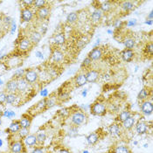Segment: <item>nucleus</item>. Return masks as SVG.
<instances>
[{"label":"nucleus","mask_w":153,"mask_h":153,"mask_svg":"<svg viewBox=\"0 0 153 153\" xmlns=\"http://www.w3.org/2000/svg\"><path fill=\"white\" fill-rule=\"evenodd\" d=\"M54 43L57 44V45H62L65 43V40H66V38L65 35L63 33H58L54 36Z\"/></svg>","instance_id":"nucleus-25"},{"label":"nucleus","mask_w":153,"mask_h":153,"mask_svg":"<svg viewBox=\"0 0 153 153\" xmlns=\"http://www.w3.org/2000/svg\"><path fill=\"white\" fill-rule=\"evenodd\" d=\"M18 95L16 93H8L6 94V99H5V102H7L8 104H12L16 102Z\"/></svg>","instance_id":"nucleus-24"},{"label":"nucleus","mask_w":153,"mask_h":153,"mask_svg":"<svg viewBox=\"0 0 153 153\" xmlns=\"http://www.w3.org/2000/svg\"><path fill=\"white\" fill-rule=\"evenodd\" d=\"M5 88L8 93H16L18 91V80L12 78V80L6 83Z\"/></svg>","instance_id":"nucleus-6"},{"label":"nucleus","mask_w":153,"mask_h":153,"mask_svg":"<svg viewBox=\"0 0 153 153\" xmlns=\"http://www.w3.org/2000/svg\"><path fill=\"white\" fill-rule=\"evenodd\" d=\"M68 96H69V94H66V93H65V94H62L61 95H59V99H61V100H64L65 98H66V99H68Z\"/></svg>","instance_id":"nucleus-45"},{"label":"nucleus","mask_w":153,"mask_h":153,"mask_svg":"<svg viewBox=\"0 0 153 153\" xmlns=\"http://www.w3.org/2000/svg\"><path fill=\"white\" fill-rule=\"evenodd\" d=\"M21 129L20 127V123H19V121H15V122H12L8 129V131H11L12 133H16V132H19V130Z\"/></svg>","instance_id":"nucleus-22"},{"label":"nucleus","mask_w":153,"mask_h":153,"mask_svg":"<svg viewBox=\"0 0 153 153\" xmlns=\"http://www.w3.org/2000/svg\"><path fill=\"white\" fill-rule=\"evenodd\" d=\"M24 79L29 84H33L38 81L39 74L35 70H33V69L26 70L25 74V76H24Z\"/></svg>","instance_id":"nucleus-3"},{"label":"nucleus","mask_w":153,"mask_h":153,"mask_svg":"<svg viewBox=\"0 0 153 153\" xmlns=\"http://www.w3.org/2000/svg\"><path fill=\"white\" fill-rule=\"evenodd\" d=\"M77 133H78V129H77V126H73V127H71L70 130H69V136L70 137H75L76 135H77Z\"/></svg>","instance_id":"nucleus-38"},{"label":"nucleus","mask_w":153,"mask_h":153,"mask_svg":"<svg viewBox=\"0 0 153 153\" xmlns=\"http://www.w3.org/2000/svg\"><path fill=\"white\" fill-rule=\"evenodd\" d=\"M2 82H2V81H1V80H0V85H1V84H2Z\"/></svg>","instance_id":"nucleus-54"},{"label":"nucleus","mask_w":153,"mask_h":153,"mask_svg":"<svg viewBox=\"0 0 153 153\" xmlns=\"http://www.w3.org/2000/svg\"><path fill=\"white\" fill-rule=\"evenodd\" d=\"M99 140V134L96 133V132H94V133H91L89 134L88 137H87V141L89 144L91 145H94Z\"/></svg>","instance_id":"nucleus-20"},{"label":"nucleus","mask_w":153,"mask_h":153,"mask_svg":"<svg viewBox=\"0 0 153 153\" xmlns=\"http://www.w3.org/2000/svg\"><path fill=\"white\" fill-rule=\"evenodd\" d=\"M24 142H25V145L26 146H29V147H32V146H33V145H35V144L38 143H37V137H36V136L35 135H33V134L28 135L26 137H25L24 138Z\"/></svg>","instance_id":"nucleus-12"},{"label":"nucleus","mask_w":153,"mask_h":153,"mask_svg":"<svg viewBox=\"0 0 153 153\" xmlns=\"http://www.w3.org/2000/svg\"><path fill=\"white\" fill-rule=\"evenodd\" d=\"M115 153H131L130 150L126 145H119L115 149Z\"/></svg>","instance_id":"nucleus-26"},{"label":"nucleus","mask_w":153,"mask_h":153,"mask_svg":"<svg viewBox=\"0 0 153 153\" xmlns=\"http://www.w3.org/2000/svg\"><path fill=\"white\" fill-rule=\"evenodd\" d=\"M122 8L125 12H130V11H131L134 8V4L131 2H130V1H126V2H123L122 4Z\"/></svg>","instance_id":"nucleus-31"},{"label":"nucleus","mask_w":153,"mask_h":153,"mask_svg":"<svg viewBox=\"0 0 153 153\" xmlns=\"http://www.w3.org/2000/svg\"><path fill=\"white\" fill-rule=\"evenodd\" d=\"M36 55H37V57H39V58H43V54H42V53L41 52H36Z\"/></svg>","instance_id":"nucleus-47"},{"label":"nucleus","mask_w":153,"mask_h":153,"mask_svg":"<svg viewBox=\"0 0 153 153\" xmlns=\"http://www.w3.org/2000/svg\"><path fill=\"white\" fill-rule=\"evenodd\" d=\"M91 18H92V20H93L94 22H98V21H100V20L102 19V12L100 9H96V10L94 11V12L92 13Z\"/></svg>","instance_id":"nucleus-23"},{"label":"nucleus","mask_w":153,"mask_h":153,"mask_svg":"<svg viewBox=\"0 0 153 153\" xmlns=\"http://www.w3.org/2000/svg\"><path fill=\"white\" fill-rule=\"evenodd\" d=\"M123 44H124V46L126 47L127 49H131V50H132V48L135 47V45H136V41H135L134 39L128 38V39H126L124 40Z\"/></svg>","instance_id":"nucleus-27"},{"label":"nucleus","mask_w":153,"mask_h":153,"mask_svg":"<svg viewBox=\"0 0 153 153\" xmlns=\"http://www.w3.org/2000/svg\"><path fill=\"white\" fill-rule=\"evenodd\" d=\"M20 127L24 129H29L32 124V118L28 116H23V117L19 120Z\"/></svg>","instance_id":"nucleus-11"},{"label":"nucleus","mask_w":153,"mask_h":153,"mask_svg":"<svg viewBox=\"0 0 153 153\" xmlns=\"http://www.w3.org/2000/svg\"><path fill=\"white\" fill-rule=\"evenodd\" d=\"M136 23H137L136 19H133V20H130V22H129V24H128V25H129V26H131V25H136Z\"/></svg>","instance_id":"nucleus-46"},{"label":"nucleus","mask_w":153,"mask_h":153,"mask_svg":"<svg viewBox=\"0 0 153 153\" xmlns=\"http://www.w3.org/2000/svg\"><path fill=\"white\" fill-rule=\"evenodd\" d=\"M149 19L152 20V12H150V14H149Z\"/></svg>","instance_id":"nucleus-51"},{"label":"nucleus","mask_w":153,"mask_h":153,"mask_svg":"<svg viewBox=\"0 0 153 153\" xmlns=\"http://www.w3.org/2000/svg\"><path fill=\"white\" fill-rule=\"evenodd\" d=\"M53 59L56 62H59L63 59V53L59 50H55L53 53Z\"/></svg>","instance_id":"nucleus-28"},{"label":"nucleus","mask_w":153,"mask_h":153,"mask_svg":"<svg viewBox=\"0 0 153 153\" xmlns=\"http://www.w3.org/2000/svg\"><path fill=\"white\" fill-rule=\"evenodd\" d=\"M145 24H147V25H152V19H149L148 21L145 22Z\"/></svg>","instance_id":"nucleus-50"},{"label":"nucleus","mask_w":153,"mask_h":153,"mask_svg":"<svg viewBox=\"0 0 153 153\" xmlns=\"http://www.w3.org/2000/svg\"><path fill=\"white\" fill-rule=\"evenodd\" d=\"M11 151L13 153H21L24 151V143L21 141L13 142L11 144Z\"/></svg>","instance_id":"nucleus-8"},{"label":"nucleus","mask_w":153,"mask_h":153,"mask_svg":"<svg viewBox=\"0 0 153 153\" xmlns=\"http://www.w3.org/2000/svg\"><path fill=\"white\" fill-rule=\"evenodd\" d=\"M91 62H92V60L89 59L88 57H87L86 59L83 60L82 66H84V67H88V66H90V65H91Z\"/></svg>","instance_id":"nucleus-41"},{"label":"nucleus","mask_w":153,"mask_h":153,"mask_svg":"<svg viewBox=\"0 0 153 153\" xmlns=\"http://www.w3.org/2000/svg\"><path fill=\"white\" fill-rule=\"evenodd\" d=\"M59 153H71L68 150H67V149H62V150H60L59 151Z\"/></svg>","instance_id":"nucleus-48"},{"label":"nucleus","mask_w":153,"mask_h":153,"mask_svg":"<svg viewBox=\"0 0 153 153\" xmlns=\"http://www.w3.org/2000/svg\"><path fill=\"white\" fill-rule=\"evenodd\" d=\"M111 9V4L108 2H104L101 4L100 10L102 12H108V11H110Z\"/></svg>","instance_id":"nucleus-35"},{"label":"nucleus","mask_w":153,"mask_h":153,"mask_svg":"<svg viewBox=\"0 0 153 153\" xmlns=\"http://www.w3.org/2000/svg\"><path fill=\"white\" fill-rule=\"evenodd\" d=\"M86 94H87V89L85 90V92H82V95H83V96H86Z\"/></svg>","instance_id":"nucleus-52"},{"label":"nucleus","mask_w":153,"mask_h":153,"mask_svg":"<svg viewBox=\"0 0 153 153\" xmlns=\"http://www.w3.org/2000/svg\"><path fill=\"white\" fill-rule=\"evenodd\" d=\"M90 111L94 116H102L106 113L107 108L105 104L102 102H95L90 108Z\"/></svg>","instance_id":"nucleus-2"},{"label":"nucleus","mask_w":153,"mask_h":153,"mask_svg":"<svg viewBox=\"0 0 153 153\" xmlns=\"http://www.w3.org/2000/svg\"><path fill=\"white\" fill-rule=\"evenodd\" d=\"M46 4H47V2L45 0H34L33 5L35 6L37 9H40L42 7H45Z\"/></svg>","instance_id":"nucleus-36"},{"label":"nucleus","mask_w":153,"mask_h":153,"mask_svg":"<svg viewBox=\"0 0 153 153\" xmlns=\"http://www.w3.org/2000/svg\"><path fill=\"white\" fill-rule=\"evenodd\" d=\"M102 50L98 47H94V49L88 53V58L91 59V60H98L102 58Z\"/></svg>","instance_id":"nucleus-7"},{"label":"nucleus","mask_w":153,"mask_h":153,"mask_svg":"<svg viewBox=\"0 0 153 153\" xmlns=\"http://www.w3.org/2000/svg\"><path fill=\"white\" fill-rule=\"evenodd\" d=\"M0 25H1V21H0Z\"/></svg>","instance_id":"nucleus-56"},{"label":"nucleus","mask_w":153,"mask_h":153,"mask_svg":"<svg viewBox=\"0 0 153 153\" xmlns=\"http://www.w3.org/2000/svg\"><path fill=\"white\" fill-rule=\"evenodd\" d=\"M55 102L53 99H47V108H51V107L54 106Z\"/></svg>","instance_id":"nucleus-42"},{"label":"nucleus","mask_w":153,"mask_h":153,"mask_svg":"<svg viewBox=\"0 0 153 153\" xmlns=\"http://www.w3.org/2000/svg\"><path fill=\"white\" fill-rule=\"evenodd\" d=\"M87 82H87L86 74H80L75 77V84L77 87H82Z\"/></svg>","instance_id":"nucleus-17"},{"label":"nucleus","mask_w":153,"mask_h":153,"mask_svg":"<svg viewBox=\"0 0 153 153\" xmlns=\"http://www.w3.org/2000/svg\"><path fill=\"white\" fill-rule=\"evenodd\" d=\"M83 153H88V152H83Z\"/></svg>","instance_id":"nucleus-55"},{"label":"nucleus","mask_w":153,"mask_h":153,"mask_svg":"<svg viewBox=\"0 0 153 153\" xmlns=\"http://www.w3.org/2000/svg\"><path fill=\"white\" fill-rule=\"evenodd\" d=\"M5 99H6V94L4 92H0V104L5 102Z\"/></svg>","instance_id":"nucleus-40"},{"label":"nucleus","mask_w":153,"mask_h":153,"mask_svg":"<svg viewBox=\"0 0 153 153\" xmlns=\"http://www.w3.org/2000/svg\"><path fill=\"white\" fill-rule=\"evenodd\" d=\"M31 47H32V42L28 39H21L20 42H19V48L21 51H26V50L30 49Z\"/></svg>","instance_id":"nucleus-16"},{"label":"nucleus","mask_w":153,"mask_h":153,"mask_svg":"<svg viewBox=\"0 0 153 153\" xmlns=\"http://www.w3.org/2000/svg\"><path fill=\"white\" fill-rule=\"evenodd\" d=\"M130 117H131L130 111L125 110V111H123V112H121V113H120V115H119L118 118H119V120L123 123V122H124L126 119H128Z\"/></svg>","instance_id":"nucleus-34"},{"label":"nucleus","mask_w":153,"mask_h":153,"mask_svg":"<svg viewBox=\"0 0 153 153\" xmlns=\"http://www.w3.org/2000/svg\"><path fill=\"white\" fill-rule=\"evenodd\" d=\"M29 134V129H24V128H21L20 130H19V135L21 138H25L28 136Z\"/></svg>","instance_id":"nucleus-37"},{"label":"nucleus","mask_w":153,"mask_h":153,"mask_svg":"<svg viewBox=\"0 0 153 153\" xmlns=\"http://www.w3.org/2000/svg\"><path fill=\"white\" fill-rule=\"evenodd\" d=\"M33 18V12L28 9V8H25L22 9L21 11V19L24 22H30Z\"/></svg>","instance_id":"nucleus-5"},{"label":"nucleus","mask_w":153,"mask_h":153,"mask_svg":"<svg viewBox=\"0 0 153 153\" xmlns=\"http://www.w3.org/2000/svg\"><path fill=\"white\" fill-rule=\"evenodd\" d=\"M36 137H37V143H38L43 144L46 141V139H47V135H46L45 132H40L39 134H37Z\"/></svg>","instance_id":"nucleus-30"},{"label":"nucleus","mask_w":153,"mask_h":153,"mask_svg":"<svg viewBox=\"0 0 153 153\" xmlns=\"http://www.w3.org/2000/svg\"><path fill=\"white\" fill-rule=\"evenodd\" d=\"M25 69H18L13 74V79H16V80L22 79L25 76Z\"/></svg>","instance_id":"nucleus-32"},{"label":"nucleus","mask_w":153,"mask_h":153,"mask_svg":"<svg viewBox=\"0 0 153 153\" xmlns=\"http://www.w3.org/2000/svg\"><path fill=\"white\" fill-rule=\"evenodd\" d=\"M134 57V52L131 49H125L122 52V58L126 62H130Z\"/></svg>","instance_id":"nucleus-10"},{"label":"nucleus","mask_w":153,"mask_h":153,"mask_svg":"<svg viewBox=\"0 0 153 153\" xmlns=\"http://www.w3.org/2000/svg\"><path fill=\"white\" fill-rule=\"evenodd\" d=\"M49 13H50L49 8L47 7V6H45V7H42L40 9H38V11H37V16L40 19H47V17H48Z\"/></svg>","instance_id":"nucleus-13"},{"label":"nucleus","mask_w":153,"mask_h":153,"mask_svg":"<svg viewBox=\"0 0 153 153\" xmlns=\"http://www.w3.org/2000/svg\"><path fill=\"white\" fill-rule=\"evenodd\" d=\"M99 77V73L95 70L88 71L86 74V78H87V82L89 83H94L97 81Z\"/></svg>","instance_id":"nucleus-9"},{"label":"nucleus","mask_w":153,"mask_h":153,"mask_svg":"<svg viewBox=\"0 0 153 153\" xmlns=\"http://www.w3.org/2000/svg\"><path fill=\"white\" fill-rule=\"evenodd\" d=\"M135 125V118L133 117H130L128 119H126L124 122H123V127L126 130H130Z\"/></svg>","instance_id":"nucleus-19"},{"label":"nucleus","mask_w":153,"mask_h":153,"mask_svg":"<svg viewBox=\"0 0 153 153\" xmlns=\"http://www.w3.org/2000/svg\"><path fill=\"white\" fill-rule=\"evenodd\" d=\"M41 95H42V96H44V97H46V96H47V89H44V90H43V91L41 92Z\"/></svg>","instance_id":"nucleus-49"},{"label":"nucleus","mask_w":153,"mask_h":153,"mask_svg":"<svg viewBox=\"0 0 153 153\" xmlns=\"http://www.w3.org/2000/svg\"><path fill=\"white\" fill-rule=\"evenodd\" d=\"M22 4H25V6L27 8L28 6H33V4H34V0H24L22 1Z\"/></svg>","instance_id":"nucleus-39"},{"label":"nucleus","mask_w":153,"mask_h":153,"mask_svg":"<svg viewBox=\"0 0 153 153\" xmlns=\"http://www.w3.org/2000/svg\"><path fill=\"white\" fill-rule=\"evenodd\" d=\"M29 83L27 82L24 78L18 80V91L19 92H24L27 89Z\"/></svg>","instance_id":"nucleus-21"},{"label":"nucleus","mask_w":153,"mask_h":153,"mask_svg":"<svg viewBox=\"0 0 153 153\" xmlns=\"http://www.w3.org/2000/svg\"><path fill=\"white\" fill-rule=\"evenodd\" d=\"M77 19H78V14L76 12H71L67 17V21L70 24L76 22Z\"/></svg>","instance_id":"nucleus-29"},{"label":"nucleus","mask_w":153,"mask_h":153,"mask_svg":"<svg viewBox=\"0 0 153 153\" xmlns=\"http://www.w3.org/2000/svg\"><path fill=\"white\" fill-rule=\"evenodd\" d=\"M108 132L111 136H119L121 134V127L117 123H113L108 127Z\"/></svg>","instance_id":"nucleus-15"},{"label":"nucleus","mask_w":153,"mask_h":153,"mask_svg":"<svg viewBox=\"0 0 153 153\" xmlns=\"http://www.w3.org/2000/svg\"><path fill=\"white\" fill-rule=\"evenodd\" d=\"M136 130H137V134L139 135H143L147 132V130H148V125L146 124V123L144 122H139L137 123V124L136 125Z\"/></svg>","instance_id":"nucleus-14"},{"label":"nucleus","mask_w":153,"mask_h":153,"mask_svg":"<svg viewBox=\"0 0 153 153\" xmlns=\"http://www.w3.org/2000/svg\"><path fill=\"white\" fill-rule=\"evenodd\" d=\"M72 123L75 126H82L85 125L88 123V117L85 113L83 112H74L72 116Z\"/></svg>","instance_id":"nucleus-1"},{"label":"nucleus","mask_w":153,"mask_h":153,"mask_svg":"<svg viewBox=\"0 0 153 153\" xmlns=\"http://www.w3.org/2000/svg\"><path fill=\"white\" fill-rule=\"evenodd\" d=\"M1 124H2V121H1V118H0V126H1Z\"/></svg>","instance_id":"nucleus-53"},{"label":"nucleus","mask_w":153,"mask_h":153,"mask_svg":"<svg viewBox=\"0 0 153 153\" xmlns=\"http://www.w3.org/2000/svg\"><path fill=\"white\" fill-rule=\"evenodd\" d=\"M41 37H42V34L39 33V32H37V31H33V32H32L31 33V34H30V41L32 42V43H39V41H40V39H41Z\"/></svg>","instance_id":"nucleus-18"},{"label":"nucleus","mask_w":153,"mask_h":153,"mask_svg":"<svg viewBox=\"0 0 153 153\" xmlns=\"http://www.w3.org/2000/svg\"><path fill=\"white\" fill-rule=\"evenodd\" d=\"M146 50H147V52H149V53H150V54H151V55H152V53H153L152 43H150L149 45H147V47H146Z\"/></svg>","instance_id":"nucleus-43"},{"label":"nucleus","mask_w":153,"mask_h":153,"mask_svg":"<svg viewBox=\"0 0 153 153\" xmlns=\"http://www.w3.org/2000/svg\"><path fill=\"white\" fill-rule=\"evenodd\" d=\"M148 96H149V90L146 89V88H143L141 91L139 92L137 98H138L139 100H142V101H143V100L147 99Z\"/></svg>","instance_id":"nucleus-33"},{"label":"nucleus","mask_w":153,"mask_h":153,"mask_svg":"<svg viewBox=\"0 0 153 153\" xmlns=\"http://www.w3.org/2000/svg\"><path fill=\"white\" fill-rule=\"evenodd\" d=\"M141 111L143 114H144L146 116L152 115L153 111L152 102L150 101H143L141 104Z\"/></svg>","instance_id":"nucleus-4"},{"label":"nucleus","mask_w":153,"mask_h":153,"mask_svg":"<svg viewBox=\"0 0 153 153\" xmlns=\"http://www.w3.org/2000/svg\"><path fill=\"white\" fill-rule=\"evenodd\" d=\"M32 153H44V150L42 148H35Z\"/></svg>","instance_id":"nucleus-44"}]
</instances>
